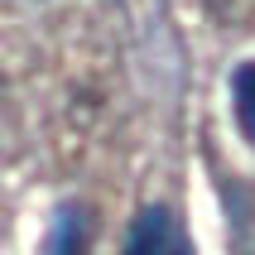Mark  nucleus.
<instances>
[{
  "label": "nucleus",
  "mask_w": 255,
  "mask_h": 255,
  "mask_svg": "<svg viewBox=\"0 0 255 255\" xmlns=\"http://www.w3.org/2000/svg\"><path fill=\"white\" fill-rule=\"evenodd\" d=\"M173 222L164 207H144L140 222L130 227V241H126V255H173Z\"/></svg>",
  "instance_id": "f257e3e1"
},
{
  "label": "nucleus",
  "mask_w": 255,
  "mask_h": 255,
  "mask_svg": "<svg viewBox=\"0 0 255 255\" xmlns=\"http://www.w3.org/2000/svg\"><path fill=\"white\" fill-rule=\"evenodd\" d=\"M43 255H87V212L82 207H58L53 227H48V241H43Z\"/></svg>",
  "instance_id": "f03ea898"
},
{
  "label": "nucleus",
  "mask_w": 255,
  "mask_h": 255,
  "mask_svg": "<svg viewBox=\"0 0 255 255\" xmlns=\"http://www.w3.org/2000/svg\"><path fill=\"white\" fill-rule=\"evenodd\" d=\"M231 111H236V126L241 135L255 144V58L241 63V68L231 72Z\"/></svg>",
  "instance_id": "7ed1b4c3"
},
{
  "label": "nucleus",
  "mask_w": 255,
  "mask_h": 255,
  "mask_svg": "<svg viewBox=\"0 0 255 255\" xmlns=\"http://www.w3.org/2000/svg\"><path fill=\"white\" fill-rule=\"evenodd\" d=\"M173 255H193V251H188V246H183V241H178V246H173Z\"/></svg>",
  "instance_id": "20e7f679"
}]
</instances>
